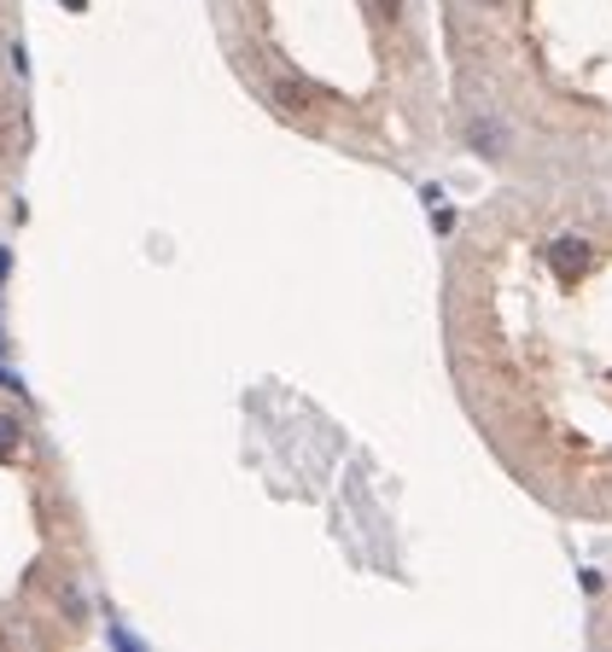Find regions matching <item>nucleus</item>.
I'll return each instance as SVG.
<instances>
[{
    "label": "nucleus",
    "mask_w": 612,
    "mask_h": 652,
    "mask_svg": "<svg viewBox=\"0 0 612 652\" xmlns=\"http://www.w3.org/2000/svg\"><path fill=\"white\" fill-rule=\"evenodd\" d=\"M548 269H554V280H583V269H590V240H583V233H554Z\"/></svg>",
    "instance_id": "f257e3e1"
},
{
    "label": "nucleus",
    "mask_w": 612,
    "mask_h": 652,
    "mask_svg": "<svg viewBox=\"0 0 612 652\" xmlns=\"http://www.w3.org/2000/svg\"><path fill=\"white\" fill-rule=\"evenodd\" d=\"M7 455H18V420L12 413H0V460Z\"/></svg>",
    "instance_id": "f03ea898"
},
{
    "label": "nucleus",
    "mask_w": 612,
    "mask_h": 652,
    "mask_svg": "<svg viewBox=\"0 0 612 652\" xmlns=\"http://www.w3.org/2000/svg\"><path fill=\"white\" fill-rule=\"evenodd\" d=\"M473 146H478V152H502V135H496V128H484V123H478V128H473Z\"/></svg>",
    "instance_id": "7ed1b4c3"
},
{
    "label": "nucleus",
    "mask_w": 612,
    "mask_h": 652,
    "mask_svg": "<svg viewBox=\"0 0 612 652\" xmlns=\"http://www.w3.org/2000/svg\"><path fill=\"white\" fill-rule=\"evenodd\" d=\"M373 7L386 12V18H397V12H402V0H373Z\"/></svg>",
    "instance_id": "20e7f679"
},
{
    "label": "nucleus",
    "mask_w": 612,
    "mask_h": 652,
    "mask_svg": "<svg viewBox=\"0 0 612 652\" xmlns=\"http://www.w3.org/2000/svg\"><path fill=\"white\" fill-rule=\"evenodd\" d=\"M59 7H65V12H88V0H59Z\"/></svg>",
    "instance_id": "39448f33"
},
{
    "label": "nucleus",
    "mask_w": 612,
    "mask_h": 652,
    "mask_svg": "<svg viewBox=\"0 0 612 652\" xmlns=\"http://www.w3.org/2000/svg\"><path fill=\"white\" fill-rule=\"evenodd\" d=\"M478 7H502V0H478Z\"/></svg>",
    "instance_id": "423d86ee"
}]
</instances>
